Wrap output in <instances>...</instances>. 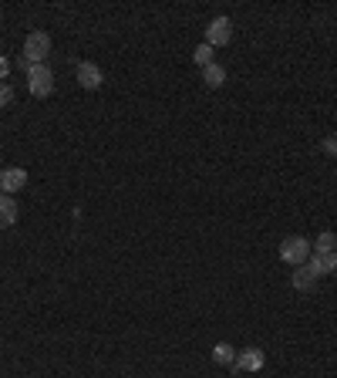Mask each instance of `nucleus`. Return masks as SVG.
I'll return each instance as SVG.
<instances>
[{
    "mask_svg": "<svg viewBox=\"0 0 337 378\" xmlns=\"http://www.w3.org/2000/svg\"><path fill=\"white\" fill-rule=\"evenodd\" d=\"M48 54H51V37H48L44 31H31V34H28L21 64H24V68H31V64H44Z\"/></svg>",
    "mask_w": 337,
    "mask_h": 378,
    "instance_id": "1",
    "label": "nucleus"
},
{
    "mask_svg": "<svg viewBox=\"0 0 337 378\" xmlns=\"http://www.w3.org/2000/svg\"><path fill=\"white\" fill-rule=\"evenodd\" d=\"M28 92L34 98H48V94L54 92V71L48 64H31L28 68Z\"/></svg>",
    "mask_w": 337,
    "mask_h": 378,
    "instance_id": "2",
    "label": "nucleus"
},
{
    "mask_svg": "<svg viewBox=\"0 0 337 378\" xmlns=\"http://www.w3.org/2000/svg\"><path fill=\"white\" fill-rule=\"evenodd\" d=\"M280 260H287L294 267H304L307 260H310V243H307L304 237H287L280 243Z\"/></svg>",
    "mask_w": 337,
    "mask_h": 378,
    "instance_id": "3",
    "label": "nucleus"
},
{
    "mask_svg": "<svg viewBox=\"0 0 337 378\" xmlns=\"http://www.w3.org/2000/svg\"><path fill=\"white\" fill-rule=\"evenodd\" d=\"M229 37H233V24H229V17H216L213 24L206 28V44H210V48H223Z\"/></svg>",
    "mask_w": 337,
    "mask_h": 378,
    "instance_id": "4",
    "label": "nucleus"
},
{
    "mask_svg": "<svg viewBox=\"0 0 337 378\" xmlns=\"http://www.w3.org/2000/svg\"><path fill=\"white\" fill-rule=\"evenodd\" d=\"M307 267H310V274L314 277H324V274H334L337 270V250L331 253H310V260H307Z\"/></svg>",
    "mask_w": 337,
    "mask_h": 378,
    "instance_id": "5",
    "label": "nucleus"
},
{
    "mask_svg": "<svg viewBox=\"0 0 337 378\" xmlns=\"http://www.w3.org/2000/svg\"><path fill=\"white\" fill-rule=\"evenodd\" d=\"M101 81H105V74H101V68H98L94 61L78 64V85H81V88L94 92V88H101Z\"/></svg>",
    "mask_w": 337,
    "mask_h": 378,
    "instance_id": "6",
    "label": "nucleus"
},
{
    "mask_svg": "<svg viewBox=\"0 0 337 378\" xmlns=\"http://www.w3.org/2000/svg\"><path fill=\"white\" fill-rule=\"evenodd\" d=\"M233 368H236V372H260V368H263V351H260V348L240 351L236 361H233Z\"/></svg>",
    "mask_w": 337,
    "mask_h": 378,
    "instance_id": "7",
    "label": "nucleus"
},
{
    "mask_svg": "<svg viewBox=\"0 0 337 378\" xmlns=\"http://www.w3.org/2000/svg\"><path fill=\"white\" fill-rule=\"evenodd\" d=\"M28 186V172L24 169H3L0 172V189L10 196V192H17V189Z\"/></svg>",
    "mask_w": 337,
    "mask_h": 378,
    "instance_id": "8",
    "label": "nucleus"
},
{
    "mask_svg": "<svg viewBox=\"0 0 337 378\" xmlns=\"http://www.w3.org/2000/svg\"><path fill=\"white\" fill-rule=\"evenodd\" d=\"M17 223V203H14V196H0V226H14Z\"/></svg>",
    "mask_w": 337,
    "mask_h": 378,
    "instance_id": "9",
    "label": "nucleus"
},
{
    "mask_svg": "<svg viewBox=\"0 0 337 378\" xmlns=\"http://www.w3.org/2000/svg\"><path fill=\"white\" fill-rule=\"evenodd\" d=\"M203 81H206V85H210V88H219V85H223V81H226V71H223V64H206V68H203Z\"/></svg>",
    "mask_w": 337,
    "mask_h": 378,
    "instance_id": "10",
    "label": "nucleus"
},
{
    "mask_svg": "<svg viewBox=\"0 0 337 378\" xmlns=\"http://www.w3.org/2000/svg\"><path fill=\"white\" fill-rule=\"evenodd\" d=\"M213 361L216 365H233V361H236V351L226 345V341H219V345L213 348Z\"/></svg>",
    "mask_w": 337,
    "mask_h": 378,
    "instance_id": "11",
    "label": "nucleus"
},
{
    "mask_svg": "<svg viewBox=\"0 0 337 378\" xmlns=\"http://www.w3.org/2000/svg\"><path fill=\"white\" fill-rule=\"evenodd\" d=\"M314 284H317V277L310 274V267H300V270H294V287H297V290H310Z\"/></svg>",
    "mask_w": 337,
    "mask_h": 378,
    "instance_id": "12",
    "label": "nucleus"
},
{
    "mask_svg": "<svg viewBox=\"0 0 337 378\" xmlns=\"http://www.w3.org/2000/svg\"><path fill=\"white\" fill-rule=\"evenodd\" d=\"M314 250H317V253L337 250V237H334V233H320V237H317V243H314Z\"/></svg>",
    "mask_w": 337,
    "mask_h": 378,
    "instance_id": "13",
    "label": "nucleus"
},
{
    "mask_svg": "<svg viewBox=\"0 0 337 378\" xmlns=\"http://www.w3.org/2000/svg\"><path fill=\"white\" fill-rule=\"evenodd\" d=\"M192 58H196V64H199V68H206V64H213V48H210V44H199Z\"/></svg>",
    "mask_w": 337,
    "mask_h": 378,
    "instance_id": "14",
    "label": "nucleus"
},
{
    "mask_svg": "<svg viewBox=\"0 0 337 378\" xmlns=\"http://www.w3.org/2000/svg\"><path fill=\"white\" fill-rule=\"evenodd\" d=\"M10 101H14V88L3 81V85H0V105H10Z\"/></svg>",
    "mask_w": 337,
    "mask_h": 378,
    "instance_id": "15",
    "label": "nucleus"
},
{
    "mask_svg": "<svg viewBox=\"0 0 337 378\" xmlns=\"http://www.w3.org/2000/svg\"><path fill=\"white\" fill-rule=\"evenodd\" d=\"M7 74H10V61H7V58L0 54V85L7 81Z\"/></svg>",
    "mask_w": 337,
    "mask_h": 378,
    "instance_id": "16",
    "label": "nucleus"
},
{
    "mask_svg": "<svg viewBox=\"0 0 337 378\" xmlns=\"http://www.w3.org/2000/svg\"><path fill=\"white\" fill-rule=\"evenodd\" d=\"M324 152H331V156H337V139H324Z\"/></svg>",
    "mask_w": 337,
    "mask_h": 378,
    "instance_id": "17",
    "label": "nucleus"
}]
</instances>
